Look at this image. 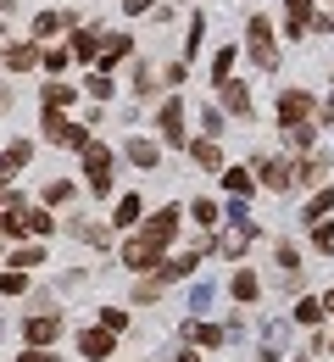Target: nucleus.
<instances>
[{
	"instance_id": "1",
	"label": "nucleus",
	"mask_w": 334,
	"mask_h": 362,
	"mask_svg": "<svg viewBox=\"0 0 334 362\" xmlns=\"http://www.w3.org/2000/svg\"><path fill=\"white\" fill-rule=\"evenodd\" d=\"M173 228H179V206L156 212V218H150V223H145L140 234H134V240L123 245V262H129L134 273H150V268H156V251H162V245L173 240Z\"/></svg>"
},
{
	"instance_id": "2",
	"label": "nucleus",
	"mask_w": 334,
	"mask_h": 362,
	"mask_svg": "<svg viewBox=\"0 0 334 362\" xmlns=\"http://www.w3.org/2000/svg\"><path fill=\"white\" fill-rule=\"evenodd\" d=\"M84 179L95 189V201L112 195V151H106V145H84Z\"/></svg>"
},
{
	"instance_id": "3",
	"label": "nucleus",
	"mask_w": 334,
	"mask_h": 362,
	"mask_svg": "<svg viewBox=\"0 0 334 362\" xmlns=\"http://www.w3.org/2000/svg\"><path fill=\"white\" fill-rule=\"evenodd\" d=\"M45 139H56V145H73V151H84V145H90L84 123H67V117H61V106H45Z\"/></svg>"
},
{
	"instance_id": "4",
	"label": "nucleus",
	"mask_w": 334,
	"mask_h": 362,
	"mask_svg": "<svg viewBox=\"0 0 334 362\" xmlns=\"http://www.w3.org/2000/svg\"><path fill=\"white\" fill-rule=\"evenodd\" d=\"M256 179L279 195V189H290V184H295V168H290L285 156H262V162H256Z\"/></svg>"
},
{
	"instance_id": "5",
	"label": "nucleus",
	"mask_w": 334,
	"mask_h": 362,
	"mask_svg": "<svg viewBox=\"0 0 334 362\" xmlns=\"http://www.w3.org/2000/svg\"><path fill=\"white\" fill-rule=\"evenodd\" d=\"M251 56H256V67H273V62H279V50H273V28H268V17H251Z\"/></svg>"
},
{
	"instance_id": "6",
	"label": "nucleus",
	"mask_w": 334,
	"mask_h": 362,
	"mask_svg": "<svg viewBox=\"0 0 334 362\" xmlns=\"http://www.w3.org/2000/svg\"><path fill=\"white\" fill-rule=\"evenodd\" d=\"M162 139L167 145H184V100H162Z\"/></svg>"
},
{
	"instance_id": "7",
	"label": "nucleus",
	"mask_w": 334,
	"mask_h": 362,
	"mask_svg": "<svg viewBox=\"0 0 334 362\" xmlns=\"http://www.w3.org/2000/svg\"><path fill=\"white\" fill-rule=\"evenodd\" d=\"M306 117H312V95H306V90H290L285 100H279V123L290 129V123H306Z\"/></svg>"
},
{
	"instance_id": "8",
	"label": "nucleus",
	"mask_w": 334,
	"mask_h": 362,
	"mask_svg": "<svg viewBox=\"0 0 334 362\" xmlns=\"http://www.w3.org/2000/svg\"><path fill=\"white\" fill-rule=\"evenodd\" d=\"M23 334H28V346H50V340L61 334V317H56V313H34Z\"/></svg>"
},
{
	"instance_id": "9",
	"label": "nucleus",
	"mask_w": 334,
	"mask_h": 362,
	"mask_svg": "<svg viewBox=\"0 0 334 362\" xmlns=\"http://www.w3.org/2000/svg\"><path fill=\"white\" fill-rule=\"evenodd\" d=\"M78 351H84L90 362L112 357V329H106V323H100V329H84V334H78Z\"/></svg>"
},
{
	"instance_id": "10",
	"label": "nucleus",
	"mask_w": 334,
	"mask_h": 362,
	"mask_svg": "<svg viewBox=\"0 0 334 362\" xmlns=\"http://www.w3.org/2000/svg\"><path fill=\"white\" fill-rule=\"evenodd\" d=\"M23 162H28V139L6 145V151H0V184H11V179H17V168H23Z\"/></svg>"
},
{
	"instance_id": "11",
	"label": "nucleus",
	"mask_w": 334,
	"mask_h": 362,
	"mask_svg": "<svg viewBox=\"0 0 334 362\" xmlns=\"http://www.w3.org/2000/svg\"><path fill=\"white\" fill-rule=\"evenodd\" d=\"M217 95H223V106H229L234 117H251V95H245V84H234V78H223V84H217Z\"/></svg>"
},
{
	"instance_id": "12",
	"label": "nucleus",
	"mask_w": 334,
	"mask_h": 362,
	"mask_svg": "<svg viewBox=\"0 0 334 362\" xmlns=\"http://www.w3.org/2000/svg\"><path fill=\"white\" fill-rule=\"evenodd\" d=\"M245 240H251V223H234V228H223V234H217V251H223V257H239V251H245Z\"/></svg>"
},
{
	"instance_id": "13",
	"label": "nucleus",
	"mask_w": 334,
	"mask_h": 362,
	"mask_svg": "<svg viewBox=\"0 0 334 362\" xmlns=\"http://www.w3.org/2000/svg\"><path fill=\"white\" fill-rule=\"evenodd\" d=\"M290 6V40H306V23H312V0H285Z\"/></svg>"
},
{
	"instance_id": "14",
	"label": "nucleus",
	"mask_w": 334,
	"mask_h": 362,
	"mask_svg": "<svg viewBox=\"0 0 334 362\" xmlns=\"http://www.w3.org/2000/svg\"><path fill=\"white\" fill-rule=\"evenodd\" d=\"M323 173H329V156H323V151H312V156L295 168V184H318Z\"/></svg>"
},
{
	"instance_id": "15",
	"label": "nucleus",
	"mask_w": 334,
	"mask_h": 362,
	"mask_svg": "<svg viewBox=\"0 0 334 362\" xmlns=\"http://www.w3.org/2000/svg\"><path fill=\"white\" fill-rule=\"evenodd\" d=\"M34 62H40V45H28V40H23V45H11V50H6V67H11V73H28Z\"/></svg>"
},
{
	"instance_id": "16",
	"label": "nucleus",
	"mask_w": 334,
	"mask_h": 362,
	"mask_svg": "<svg viewBox=\"0 0 334 362\" xmlns=\"http://www.w3.org/2000/svg\"><path fill=\"white\" fill-rule=\"evenodd\" d=\"M67 23H73V17H61V11H40V17H34V34H40V40H56Z\"/></svg>"
},
{
	"instance_id": "17",
	"label": "nucleus",
	"mask_w": 334,
	"mask_h": 362,
	"mask_svg": "<svg viewBox=\"0 0 334 362\" xmlns=\"http://www.w3.org/2000/svg\"><path fill=\"white\" fill-rule=\"evenodd\" d=\"M190 156L201 162V168H212V173H223V151H217L212 139H201V145H190Z\"/></svg>"
},
{
	"instance_id": "18",
	"label": "nucleus",
	"mask_w": 334,
	"mask_h": 362,
	"mask_svg": "<svg viewBox=\"0 0 334 362\" xmlns=\"http://www.w3.org/2000/svg\"><path fill=\"white\" fill-rule=\"evenodd\" d=\"M184 334L201 340V346H223V340H229V329H212V323H184Z\"/></svg>"
},
{
	"instance_id": "19",
	"label": "nucleus",
	"mask_w": 334,
	"mask_h": 362,
	"mask_svg": "<svg viewBox=\"0 0 334 362\" xmlns=\"http://www.w3.org/2000/svg\"><path fill=\"white\" fill-rule=\"evenodd\" d=\"M156 156H162V151H156L150 139H129V162H134V168H156Z\"/></svg>"
},
{
	"instance_id": "20",
	"label": "nucleus",
	"mask_w": 334,
	"mask_h": 362,
	"mask_svg": "<svg viewBox=\"0 0 334 362\" xmlns=\"http://www.w3.org/2000/svg\"><path fill=\"white\" fill-rule=\"evenodd\" d=\"M129 56V40L123 34H106V45H100V67H112V62H123Z\"/></svg>"
},
{
	"instance_id": "21",
	"label": "nucleus",
	"mask_w": 334,
	"mask_h": 362,
	"mask_svg": "<svg viewBox=\"0 0 334 362\" xmlns=\"http://www.w3.org/2000/svg\"><path fill=\"white\" fill-rule=\"evenodd\" d=\"M140 218H145V212H140V195H123V201H117V218H112V223H123V228H129V223H140Z\"/></svg>"
},
{
	"instance_id": "22",
	"label": "nucleus",
	"mask_w": 334,
	"mask_h": 362,
	"mask_svg": "<svg viewBox=\"0 0 334 362\" xmlns=\"http://www.w3.org/2000/svg\"><path fill=\"white\" fill-rule=\"evenodd\" d=\"M329 212H334V189H318L312 206H306V223H318V218H329Z\"/></svg>"
},
{
	"instance_id": "23",
	"label": "nucleus",
	"mask_w": 334,
	"mask_h": 362,
	"mask_svg": "<svg viewBox=\"0 0 334 362\" xmlns=\"http://www.w3.org/2000/svg\"><path fill=\"white\" fill-rule=\"evenodd\" d=\"M229 290H234V301H256V290H262V284H256V273H234V284H229Z\"/></svg>"
},
{
	"instance_id": "24",
	"label": "nucleus",
	"mask_w": 334,
	"mask_h": 362,
	"mask_svg": "<svg viewBox=\"0 0 334 362\" xmlns=\"http://www.w3.org/2000/svg\"><path fill=\"white\" fill-rule=\"evenodd\" d=\"M323 313H329V307H323L318 296H306V301L295 307V323H323Z\"/></svg>"
},
{
	"instance_id": "25",
	"label": "nucleus",
	"mask_w": 334,
	"mask_h": 362,
	"mask_svg": "<svg viewBox=\"0 0 334 362\" xmlns=\"http://www.w3.org/2000/svg\"><path fill=\"white\" fill-rule=\"evenodd\" d=\"M40 262H45V251H40V245H23V251H11V268H40Z\"/></svg>"
},
{
	"instance_id": "26",
	"label": "nucleus",
	"mask_w": 334,
	"mask_h": 362,
	"mask_svg": "<svg viewBox=\"0 0 334 362\" xmlns=\"http://www.w3.org/2000/svg\"><path fill=\"white\" fill-rule=\"evenodd\" d=\"M100 45H106V40H95V34H78V40H73V56L95 62V56H100Z\"/></svg>"
},
{
	"instance_id": "27",
	"label": "nucleus",
	"mask_w": 334,
	"mask_h": 362,
	"mask_svg": "<svg viewBox=\"0 0 334 362\" xmlns=\"http://www.w3.org/2000/svg\"><path fill=\"white\" fill-rule=\"evenodd\" d=\"M23 290H28V279H23V268L0 273V296H23Z\"/></svg>"
},
{
	"instance_id": "28",
	"label": "nucleus",
	"mask_w": 334,
	"mask_h": 362,
	"mask_svg": "<svg viewBox=\"0 0 334 362\" xmlns=\"http://www.w3.org/2000/svg\"><path fill=\"white\" fill-rule=\"evenodd\" d=\"M23 234H50V218H45V212H28V206H23Z\"/></svg>"
},
{
	"instance_id": "29",
	"label": "nucleus",
	"mask_w": 334,
	"mask_h": 362,
	"mask_svg": "<svg viewBox=\"0 0 334 362\" xmlns=\"http://www.w3.org/2000/svg\"><path fill=\"white\" fill-rule=\"evenodd\" d=\"M223 184H229L234 195H251V173H239V168H223Z\"/></svg>"
},
{
	"instance_id": "30",
	"label": "nucleus",
	"mask_w": 334,
	"mask_h": 362,
	"mask_svg": "<svg viewBox=\"0 0 334 362\" xmlns=\"http://www.w3.org/2000/svg\"><path fill=\"white\" fill-rule=\"evenodd\" d=\"M73 100V84H45V106H67Z\"/></svg>"
},
{
	"instance_id": "31",
	"label": "nucleus",
	"mask_w": 334,
	"mask_h": 362,
	"mask_svg": "<svg viewBox=\"0 0 334 362\" xmlns=\"http://www.w3.org/2000/svg\"><path fill=\"white\" fill-rule=\"evenodd\" d=\"M190 212H195V223H201V228H212V223H217V206H212V201H195Z\"/></svg>"
},
{
	"instance_id": "32",
	"label": "nucleus",
	"mask_w": 334,
	"mask_h": 362,
	"mask_svg": "<svg viewBox=\"0 0 334 362\" xmlns=\"http://www.w3.org/2000/svg\"><path fill=\"white\" fill-rule=\"evenodd\" d=\"M212 307V284H195L190 290V313H206Z\"/></svg>"
},
{
	"instance_id": "33",
	"label": "nucleus",
	"mask_w": 334,
	"mask_h": 362,
	"mask_svg": "<svg viewBox=\"0 0 334 362\" xmlns=\"http://www.w3.org/2000/svg\"><path fill=\"white\" fill-rule=\"evenodd\" d=\"M312 129H318V123H290L285 134H290V145H312Z\"/></svg>"
},
{
	"instance_id": "34",
	"label": "nucleus",
	"mask_w": 334,
	"mask_h": 362,
	"mask_svg": "<svg viewBox=\"0 0 334 362\" xmlns=\"http://www.w3.org/2000/svg\"><path fill=\"white\" fill-rule=\"evenodd\" d=\"M229 67H234V50H217V62H212V78L223 84V78H229Z\"/></svg>"
},
{
	"instance_id": "35",
	"label": "nucleus",
	"mask_w": 334,
	"mask_h": 362,
	"mask_svg": "<svg viewBox=\"0 0 334 362\" xmlns=\"http://www.w3.org/2000/svg\"><path fill=\"white\" fill-rule=\"evenodd\" d=\"M201 129H206V134H223V112L206 106V112H201Z\"/></svg>"
},
{
	"instance_id": "36",
	"label": "nucleus",
	"mask_w": 334,
	"mask_h": 362,
	"mask_svg": "<svg viewBox=\"0 0 334 362\" xmlns=\"http://www.w3.org/2000/svg\"><path fill=\"white\" fill-rule=\"evenodd\" d=\"M312 240H318V251H334V223H312Z\"/></svg>"
},
{
	"instance_id": "37",
	"label": "nucleus",
	"mask_w": 334,
	"mask_h": 362,
	"mask_svg": "<svg viewBox=\"0 0 334 362\" xmlns=\"http://www.w3.org/2000/svg\"><path fill=\"white\" fill-rule=\"evenodd\" d=\"M100 323H106V329H112V334H117V329H123V323H129V313H123V307H106V313H100Z\"/></svg>"
},
{
	"instance_id": "38",
	"label": "nucleus",
	"mask_w": 334,
	"mask_h": 362,
	"mask_svg": "<svg viewBox=\"0 0 334 362\" xmlns=\"http://www.w3.org/2000/svg\"><path fill=\"white\" fill-rule=\"evenodd\" d=\"M90 95H95V100H106V95H112V78H106V73H95V78H90Z\"/></svg>"
},
{
	"instance_id": "39",
	"label": "nucleus",
	"mask_w": 334,
	"mask_h": 362,
	"mask_svg": "<svg viewBox=\"0 0 334 362\" xmlns=\"http://www.w3.org/2000/svg\"><path fill=\"white\" fill-rule=\"evenodd\" d=\"M134 95H140V100H150V95H156V84H150V73H140V78H134Z\"/></svg>"
},
{
	"instance_id": "40",
	"label": "nucleus",
	"mask_w": 334,
	"mask_h": 362,
	"mask_svg": "<svg viewBox=\"0 0 334 362\" xmlns=\"http://www.w3.org/2000/svg\"><path fill=\"white\" fill-rule=\"evenodd\" d=\"M17 362H61V357H56V351H23Z\"/></svg>"
},
{
	"instance_id": "41",
	"label": "nucleus",
	"mask_w": 334,
	"mask_h": 362,
	"mask_svg": "<svg viewBox=\"0 0 334 362\" xmlns=\"http://www.w3.org/2000/svg\"><path fill=\"white\" fill-rule=\"evenodd\" d=\"M123 6H129L134 17H140V11H150V0H123Z\"/></svg>"
},
{
	"instance_id": "42",
	"label": "nucleus",
	"mask_w": 334,
	"mask_h": 362,
	"mask_svg": "<svg viewBox=\"0 0 334 362\" xmlns=\"http://www.w3.org/2000/svg\"><path fill=\"white\" fill-rule=\"evenodd\" d=\"M318 28H323V34H334V11H323V17H318Z\"/></svg>"
},
{
	"instance_id": "43",
	"label": "nucleus",
	"mask_w": 334,
	"mask_h": 362,
	"mask_svg": "<svg viewBox=\"0 0 334 362\" xmlns=\"http://www.w3.org/2000/svg\"><path fill=\"white\" fill-rule=\"evenodd\" d=\"M323 307H329V313H334V290H329V296H323Z\"/></svg>"
},
{
	"instance_id": "44",
	"label": "nucleus",
	"mask_w": 334,
	"mask_h": 362,
	"mask_svg": "<svg viewBox=\"0 0 334 362\" xmlns=\"http://www.w3.org/2000/svg\"><path fill=\"white\" fill-rule=\"evenodd\" d=\"M295 362H312V357H295Z\"/></svg>"
},
{
	"instance_id": "45",
	"label": "nucleus",
	"mask_w": 334,
	"mask_h": 362,
	"mask_svg": "<svg viewBox=\"0 0 334 362\" xmlns=\"http://www.w3.org/2000/svg\"><path fill=\"white\" fill-rule=\"evenodd\" d=\"M329 346H334V340H329Z\"/></svg>"
}]
</instances>
